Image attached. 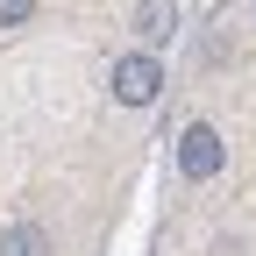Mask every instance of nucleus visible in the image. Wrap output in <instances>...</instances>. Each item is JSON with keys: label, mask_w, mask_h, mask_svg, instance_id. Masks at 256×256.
<instances>
[{"label": "nucleus", "mask_w": 256, "mask_h": 256, "mask_svg": "<svg viewBox=\"0 0 256 256\" xmlns=\"http://www.w3.org/2000/svg\"><path fill=\"white\" fill-rule=\"evenodd\" d=\"M156 86H164V72H156V57H150V50L114 64V100H121V107H150V100H156Z\"/></svg>", "instance_id": "1"}, {"label": "nucleus", "mask_w": 256, "mask_h": 256, "mask_svg": "<svg viewBox=\"0 0 256 256\" xmlns=\"http://www.w3.org/2000/svg\"><path fill=\"white\" fill-rule=\"evenodd\" d=\"M220 156H228V150H220V136H214L206 121H192L185 136H178V171H185V178H214Z\"/></svg>", "instance_id": "2"}, {"label": "nucleus", "mask_w": 256, "mask_h": 256, "mask_svg": "<svg viewBox=\"0 0 256 256\" xmlns=\"http://www.w3.org/2000/svg\"><path fill=\"white\" fill-rule=\"evenodd\" d=\"M28 14H36V0H0V28H22Z\"/></svg>", "instance_id": "5"}, {"label": "nucleus", "mask_w": 256, "mask_h": 256, "mask_svg": "<svg viewBox=\"0 0 256 256\" xmlns=\"http://www.w3.org/2000/svg\"><path fill=\"white\" fill-rule=\"evenodd\" d=\"M171 28H178V0H136V36L156 50V43H171Z\"/></svg>", "instance_id": "3"}, {"label": "nucleus", "mask_w": 256, "mask_h": 256, "mask_svg": "<svg viewBox=\"0 0 256 256\" xmlns=\"http://www.w3.org/2000/svg\"><path fill=\"white\" fill-rule=\"evenodd\" d=\"M0 256H50V235L36 220H14V228H0Z\"/></svg>", "instance_id": "4"}]
</instances>
